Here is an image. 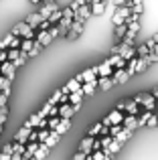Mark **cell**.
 <instances>
[{
	"mask_svg": "<svg viewBox=\"0 0 158 160\" xmlns=\"http://www.w3.org/2000/svg\"><path fill=\"white\" fill-rule=\"evenodd\" d=\"M10 32H12V35H16V37H22V39H37V28H32L27 20L16 22L14 27H12Z\"/></svg>",
	"mask_w": 158,
	"mask_h": 160,
	"instance_id": "6da1fadb",
	"label": "cell"
},
{
	"mask_svg": "<svg viewBox=\"0 0 158 160\" xmlns=\"http://www.w3.org/2000/svg\"><path fill=\"white\" fill-rule=\"evenodd\" d=\"M83 32H85V22L79 20V18H73L71 28H69V32H67L65 39H67V41H75V39H79V37L83 35Z\"/></svg>",
	"mask_w": 158,
	"mask_h": 160,
	"instance_id": "7a4b0ae2",
	"label": "cell"
},
{
	"mask_svg": "<svg viewBox=\"0 0 158 160\" xmlns=\"http://www.w3.org/2000/svg\"><path fill=\"white\" fill-rule=\"evenodd\" d=\"M124 118H126V112H122V109H118V108H116V109H111V112L107 113V116L103 118L101 122H103L106 126H114V124H122V122H124Z\"/></svg>",
	"mask_w": 158,
	"mask_h": 160,
	"instance_id": "3957f363",
	"label": "cell"
},
{
	"mask_svg": "<svg viewBox=\"0 0 158 160\" xmlns=\"http://www.w3.org/2000/svg\"><path fill=\"white\" fill-rule=\"evenodd\" d=\"M118 109H122V112H126V113H136V116H140L142 113V106L140 103H136L134 99H128V102H120L118 106H116Z\"/></svg>",
	"mask_w": 158,
	"mask_h": 160,
	"instance_id": "277c9868",
	"label": "cell"
},
{
	"mask_svg": "<svg viewBox=\"0 0 158 160\" xmlns=\"http://www.w3.org/2000/svg\"><path fill=\"white\" fill-rule=\"evenodd\" d=\"M75 77H77L81 83H85V81H97L99 75H97V69H95V67H87L85 71H81L79 75H75Z\"/></svg>",
	"mask_w": 158,
	"mask_h": 160,
	"instance_id": "5b68a950",
	"label": "cell"
},
{
	"mask_svg": "<svg viewBox=\"0 0 158 160\" xmlns=\"http://www.w3.org/2000/svg\"><path fill=\"white\" fill-rule=\"evenodd\" d=\"M93 16V10H91V2H85V4H81L79 6V10L75 12V18L79 20H83V22H87V20Z\"/></svg>",
	"mask_w": 158,
	"mask_h": 160,
	"instance_id": "8992f818",
	"label": "cell"
},
{
	"mask_svg": "<svg viewBox=\"0 0 158 160\" xmlns=\"http://www.w3.org/2000/svg\"><path fill=\"white\" fill-rule=\"evenodd\" d=\"M111 77H114V81H116V85H122V83H128L130 81V71L126 69V67H120V69H116L114 71V75H111Z\"/></svg>",
	"mask_w": 158,
	"mask_h": 160,
	"instance_id": "52a82bcc",
	"label": "cell"
},
{
	"mask_svg": "<svg viewBox=\"0 0 158 160\" xmlns=\"http://www.w3.org/2000/svg\"><path fill=\"white\" fill-rule=\"evenodd\" d=\"M95 69H97V75H99V77H110V75H114L116 67L111 65L110 61H103V63H99V65H95Z\"/></svg>",
	"mask_w": 158,
	"mask_h": 160,
	"instance_id": "ba28073f",
	"label": "cell"
},
{
	"mask_svg": "<svg viewBox=\"0 0 158 160\" xmlns=\"http://www.w3.org/2000/svg\"><path fill=\"white\" fill-rule=\"evenodd\" d=\"M0 69H2V75H6L8 79H14L16 67H14V63H12V61H2V63H0Z\"/></svg>",
	"mask_w": 158,
	"mask_h": 160,
	"instance_id": "9c48e42d",
	"label": "cell"
},
{
	"mask_svg": "<svg viewBox=\"0 0 158 160\" xmlns=\"http://www.w3.org/2000/svg\"><path fill=\"white\" fill-rule=\"evenodd\" d=\"M124 128H130V130H138L140 128V124H138V116H136V113H126V118H124Z\"/></svg>",
	"mask_w": 158,
	"mask_h": 160,
	"instance_id": "30bf717a",
	"label": "cell"
},
{
	"mask_svg": "<svg viewBox=\"0 0 158 160\" xmlns=\"http://www.w3.org/2000/svg\"><path fill=\"white\" fill-rule=\"evenodd\" d=\"M93 142H95V136H89V134H85V138L79 142V150H83V152L91 154V150H93Z\"/></svg>",
	"mask_w": 158,
	"mask_h": 160,
	"instance_id": "8fae6325",
	"label": "cell"
},
{
	"mask_svg": "<svg viewBox=\"0 0 158 160\" xmlns=\"http://www.w3.org/2000/svg\"><path fill=\"white\" fill-rule=\"evenodd\" d=\"M126 32H128V22H122V24H118V27H114V43L124 41Z\"/></svg>",
	"mask_w": 158,
	"mask_h": 160,
	"instance_id": "7c38bea8",
	"label": "cell"
},
{
	"mask_svg": "<svg viewBox=\"0 0 158 160\" xmlns=\"http://www.w3.org/2000/svg\"><path fill=\"white\" fill-rule=\"evenodd\" d=\"M45 6L41 8V16H43V18H49V16L53 14V10H57V4H55V0H49V2H43Z\"/></svg>",
	"mask_w": 158,
	"mask_h": 160,
	"instance_id": "4fadbf2b",
	"label": "cell"
},
{
	"mask_svg": "<svg viewBox=\"0 0 158 160\" xmlns=\"http://www.w3.org/2000/svg\"><path fill=\"white\" fill-rule=\"evenodd\" d=\"M39 146H41V142L37 140V142H27V152L22 154V158L24 160H28V158H32L37 154V150H39Z\"/></svg>",
	"mask_w": 158,
	"mask_h": 160,
	"instance_id": "5bb4252c",
	"label": "cell"
},
{
	"mask_svg": "<svg viewBox=\"0 0 158 160\" xmlns=\"http://www.w3.org/2000/svg\"><path fill=\"white\" fill-rule=\"evenodd\" d=\"M106 8H107V0H95V2H91V10H93L95 16L103 14V12H106Z\"/></svg>",
	"mask_w": 158,
	"mask_h": 160,
	"instance_id": "9a60e30c",
	"label": "cell"
},
{
	"mask_svg": "<svg viewBox=\"0 0 158 160\" xmlns=\"http://www.w3.org/2000/svg\"><path fill=\"white\" fill-rule=\"evenodd\" d=\"M37 39H39L41 43L45 45V47H49V45L55 41V39H53V35L49 32V28H47V31H37Z\"/></svg>",
	"mask_w": 158,
	"mask_h": 160,
	"instance_id": "2e32d148",
	"label": "cell"
},
{
	"mask_svg": "<svg viewBox=\"0 0 158 160\" xmlns=\"http://www.w3.org/2000/svg\"><path fill=\"white\" fill-rule=\"evenodd\" d=\"M81 85H83V83L79 81L77 77H73V79H69V81L65 83V85L61 87V89H63L65 93H71V91H75V89H79V87H81Z\"/></svg>",
	"mask_w": 158,
	"mask_h": 160,
	"instance_id": "e0dca14e",
	"label": "cell"
},
{
	"mask_svg": "<svg viewBox=\"0 0 158 160\" xmlns=\"http://www.w3.org/2000/svg\"><path fill=\"white\" fill-rule=\"evenodd\" d=\"M32 128H27V126H22V128L18 130V132L14 134V140L16 142H28V136H31Z\"/></svg>",
	"mask_w": 158,
	"mask_h": 160,
	"instance_id": "ac0fdd59",
	"label": "cell"
},
{
	"mask_svg": "<svg viewBox=\"0 0 158 160\" xmlns=\"http://www.w3.org/2000/svg\"><path fill=\"white\" fill-rule=\"evenodd\" d=\"M114 85H116V81H114L111 75H110V77H99V89H101V91H110Z\"/></svg>",
	"mask_w": 158,
	"mask_h": 160,
	"instance_id": "d6986e66",
	"label": "cell"
},
{
	"mask_svg": "<svg viewBox=\"0 0 158 160\" xmlns=\"http://www.w3.org/2000/svg\"><path fill=\"white\" fill-rule=\"evenodd\" d=\"M53 148H49L45 142H41V146H39V150H37V154L32 156V160H43V158H47V154L51 152Z\"/></svg>",
	"mask_w": 158,
	"mask_h": 160,
	"instance_id": "ffe728a7",
	"label": "cell"
},
{
	"mask_svg": "<svg viewBox=\"0 0 158 160\" xmlns=\"http://www.w3.org/2000/svg\"><path fill=\"white\" fill-rule=\"evenodd\" d=\"M69 128H71V118H61V122H59V126H57V128H55V132L63 136V134L67 132Z\"/></svg>",
	"mask_w": 158,
	"mask_h": 160,
	"instance_id": "44dd1931",
	"label": "cell"
},
{
	"mask_svg": "<svg viewBox=\"0 0 158 160\" xmlns=\"http://www.w3.org/2000/svg\"><path fill=\"white\" fill-rule=\"evenodd\" d=\"M81 89L85 91V95H93V91L99 89V79H97V81H85L81 85Z\"/></svg>",
	"mask_w": 158,
	"mask_h": 160,
	"instance_id": "7402d4cb",
	"label": "cell"
},
{
	"mask_svg": "<svg viewBox=\"0 0 158 160\" xmlns=\"http://www.w3.org/2000/svg\"><path fill=\"white\" fill-rule=\"evenodd\" d=\"M83 95H85V91L79 87V89H75V91H71L69 93V103H81L83 102Z\"/></svg>",
	"mask_w": 158,
	"mask_h": 160,
	"instance_id": "603a6c76",
	"label": "cell"
},
{
	"mask_svg": "<svg viewBox=\"0 0 158 160\" xmlns=\"http://www.w3.org/2000/svg\"><path fill=\"white\" fill-rule=\"evenodd\" d=\"M59 140H61V134H57L55 130H51V134H49V138L45 140V144H47L49 148H55V146L59 144Z\"/></svg>",
	"mask_w": 158,
	"mask_h": 160,
	"instance_id": "cb8c5ba5",
	"label": "cell"
},
{
	"mask_svg": "<svg viewBox=\"0 0 158 160\" xmlns=\"http://www.w3.org/2000/svg\"><path fill=\"white\" fill-rule=\"evenodd\" d=\"M152 109H142V113L138 116V124H140V128H146V124H148V120H150V116H152Z\"/></svg>",
	"mask_w": 158,
	"mask_h": 160,
	"instance_id": "d4e9b609",
	"label": "cell"
},
{
	"mask_svg": "<svg viewBox=\"0 0 158 160\" xmlns=\"http://www.w3.org/2000/svg\"><path fill=\"white\" fill-rule=\"evenodd\" d=\"M41 118H43V116H41V113L37 112V113H32V116L28 118V120L24 122L22 126H27V128H39V122H41Z\"/></svg>",
	"mask_w": 158,
	"mask_h": 160,
	"instance_id": "484cf974",
	"label": "cell"
},
{
	"mask_svg": "<svg viewBox=\"0 0 158 160\" xmlns=\"http://www.w3.org/2000/svg\"><path fill=\"white\" fill-rule=\"evenodd\" d=\"M132 136H134V130H130V128H122V132H120L118 136H114V138H118L120 142H124V144H126V142L130 140Z\"/></svg>",
	"mask_w": 158,
	"mask_h": 160,
	"instance_id": "4316f807",
	"label": "cell"
},
{
	"mask_svg": "<svg viewBox=\"0 0 158 160\" xmlns=\"http://www.w3.org/2000/svg\"><path fill=\"white\" fill-rule=\"evenodd\" d=\"M41 20H43V16H41V12H32V14H31V16L27 18V22L31 24L32 28H37V27L41 24Z\"/></svg>",
	"mask_w": 158,
	"mask_h": 160,
	"instance_id": "83f0119b",
	"label": "cell"
},
{
	"mask_svg": "<svg viewBox=\"0 0 158 160\" xmlns=\"http://www.w3.org/2000/svg\"><path fill=\"white\" fill-rule=\"evenodd\" d=\"M103 126H106V124H103V122H97V124H93V126H91L89 130H87V134H89V136H95V138H97L99 134H101Z\"/></svg>",
	"mask_w": 158,
	"mask_h": 160,
	"instance_id": "f1b7e54d",
	"label": "cell"
},
{
	"mask_svg": "<svg viewBox=\"0 0 158 160\" xmlns=\"http://www.w3.org/2000/svg\"><path fill=\"white\" fill-rule=\"evenodd\" d=\"M28 57H31V55H28L27 51H22V53H20V55H18V57H16V59H14L12 63H14V67L18 69V67H22L24 63H27V59H28Z\"/></svg>",
	"mask_w": 158,
	"mask_h": 160,
	"instance_id": "f546056e",
	"label": "cell"
},
{
	"mask_svg": "<svg viewBox=\"0 0 158 160\" xmlns=\"http://www.w3.org/2000/svg\"><path fill=\"white\" fill-rule=\"evenodd\" d=\"M43 49H45V45L41 43L39 39H35V45H32V49L28 51V55H31V57H37V55H39L41 51H43Z\"/></svg>",
	"mask_w": 158,
	"mask_h": 160,
	"instance_id": "4dcf8cb0",
	"label": "cell"
},
{
	"mask_svg": "<svg viewBox=\"0 0 158 160\" xmlns=\"http://www.w3.org/2000/svg\"><path fill=\"white\" fill-rule=\"evenodd\" d=\"M122 148H124V142H120L118 138H114V140H111V144H110V148H107V150H110V152H114V154H118V152H120Z\"/></svg>",
	"mask_w": 158,
	"mask_h": 160,
	"instance_id": "1f68e13d",
	"label": "cell"
},
{
	"mask_svg": "<svg viewBox=\"0 0 158 160\" xmlns=\"http://www.w3.org/2000/svg\"><path fill=\"white\" fill-rule=\"evenodd\" d=\"M61 18H63V8H57V10H53V14L49 16V20H51L53 24H59Z\"/></svg>",
	"mask_w": 158,
	"mask_h": 160,
	"instance_id": "d6a6232c",
	"label": "cell"
},
{
	"mask_svg": "<svg viewBox=\"0 0 158 160\" xmlns=\"http://www.w3.org/2000/svg\"><path fill=\"white\" fill-rule=\"evenodd\" d=\"M12 39H14V35H12V32H8V35L4 37L2 41H0V49H10V45H12Z\"/></svg>",
	"mask_w": 158,
	"mask_h": 160,
	"instance_id": "836d02e7",
	"label": "cell"
},
{
	"mask_svg": "<svg viewBox=\"0 0 158 160\" xmlns=\"http://www.w3.org/2000/svg\"><path fill=\"white\" fill-rule=\"evenodd\" d=\"M61 95H63V89H59V91H55V93L51 95V98L47 99V103H51V106H57V103L61 102Z\"/></svg>",
	"mask_w": 158,
	"mask_h": 160,
	"instance_id": "e575fe53",
	"label": "cell"
},
{
	"mask_svg": "<svg viewBox=\"0 0 158 160\" xmlns=\"http://www.w3.org/2000/svg\"><path fill=\"white\" fill-rule=\"evenodd\" d=\"M150 98H152V91H150V93H136L132 99H134L136 103H140V106H142V103L146 102V99H150Z\"/></svg>",
	"mask_w": 158,
	"mask_h": 160,
	"instance_id": "d590c367",
	"label": "cell"
},
{
	"mask_svg": "<svg viewBox=\"0 0 158 160\" xmlns=\"http://www.w3.org/2000/svg\"><path fill=\"white\" fill-rule=\"evenodd\" d=\"M20 53H22V49H20V47H10V49H8V61H14Z\"/></svg>",
	"mask_w": 158,
	"mask_h": 160,
	"instance_id": "8d00e7d4",
	"label": "cell"
},
{
	"mask_svg": "<svg viewBox=\"0 0 158 160\" xmlns=\"http://www.w3.org/2000/svg\"><path fill=\"white\" fill-rule=\"evenodd\" d=\"M32 45H35V39H22V43H20V49L28 53V51L32 49Z\"/></svg>",
	"mask_w": 158,
	"mask_h": 160,
	"instance_id": "74e56055",
	"label": "cell"
},
{
	"mask_svg": "<svg viewBox=\"0 0 158 160\" xmlns=\"http://www.w3.org/2000/svg\"><path fill=\"white\" fill-rule=\"evenodd\" d=\"M136 49H138V57H146V55L150 53V49H148V45H146V43L136 45Z\"/></svg>",
	"mask_w": 158,
	"mask_h": 160,
	"instance_id": "f35d334b",
	"label": "cell"
},
{
	"mask_svg": "<svg viewBox=\"0 0 158 160\" xmlns=\"http://www.w3.org/2000/svg\"><path fill=\"white\" fill-rule=\"evenodd\" d=\"M146 128H158V113H156V112H154V113L150 116V120H148Z\"/></svg>",
	"mask_w": 158,
	"mask_h": 160,
	"instance_id": "ab89813d",
	"label": "cell"
},
{
	"mask_svg": "<svg viewBox=\"0 0 158 160\" xmlns=\"http://www.w3.org/2000/svg\"><path fill=\"white\" fill-rule=\"evenodd\" d=\"M73 158H75V160H83V158H89V154L83 152V150H77V152L73 154Z\"/></svg>",
	"mask_w": 158,
	"mask_h": 160,
	"instance_id": "60d3db41",
	"label": "cell"
},
{
	"mask_svg": "<svg viewBox=\"0 0 158 160\" xmlns=\"http://www.w3.org/2000/svg\"><path fill=\"white\" fill-rule=\"evenodd\" d=\"M8 95H10V93H6V91H0V106H6V103H8Z\"/></svg>",
	"mask_w": 158,
	"mask_h": 160,
	"instance_id": "b9f144b4",
	"label": "cell"
},
{
	"mask_svg": "<svg viewBox=\"0 0 158 160\" xmlns=\"http://www.w3.org/2000/svg\"><path fill=\"white\" fill-rule=\"evenodd\" d=\"M31 4H43V0H28Z\"/></svg>",
	"mask_w": 158,
	"mask_h": 160,
	"instance_id": "7bdbcfd3",
	"label": "cell"
},
{
	"mask_svg": "<svg viewBox=\"0 0 158 160\" xmlns=\"http://www.w3.org/2000/svg\"><path fill=\"white\" fill-rule=\"evenodd\" d=\"M152 95H154V98L158 99V87H156V89H152Z\"/></svg>",
	"mask_w": 158,
	"mask_h": 160,
	"instance_id": "ee69618b",
	"label": "cell"
},
{
	"mask_svg": "<svg viewBox=\"0 0 158 160\" xmlns=\"http://www.w3.org/2000/svg\"><path fill=\"white\" fill-rule=\"evenodd\" d=\"M0 75H2V69H0Z\"/></svg>",
	"mask_w": 158,
	"mask_h": 160,
	"instance_id": "f6af8a7d",
	"label": "cell"
}]
</instances>
